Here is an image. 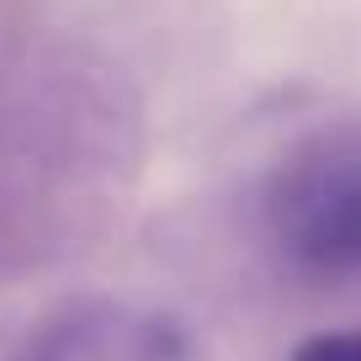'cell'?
<instances>
[{"instance_id":"cell-3","label":"cell","mask_w":361,"mask_h":361,"mask_svg":"<svg viewBox=\"0 0 361 361\" xmlns=\"http://www.w3.org/2000/svg\"><path fill=\"white\" fill-rule=\"evenodd\" d=\"M293 361H361V324L356 329H324V335L303 340Z\"/></svg>"},{"instance_id":"cell-2","label":"cell","mask_w":361,"mask_h":361,"mask_svg":"<svg viewBox=\"0 0 361 361\" xmlns=\"http://www.w3.org/2000/svg\"><path fill=\"white\" fill-rule=\"evenodd\" d=\"M16 361H197L176 314L128 298H64L27 329Z\"/></svg>"},{"instance_id":"cell-1","label":"cell","mask_w":361,"mask_h":361,"mask_svg":"<svg viewBox=\"0 0 361 361\" xmlns=\"http://www.w3.org/2000/svg\"><path fill=\"white\" fill-rule=\"evenodd\" d=\"M260 218L276 255L308 282H361V123L303 133L266 176Z\"/></svg>"}]
</instances>
